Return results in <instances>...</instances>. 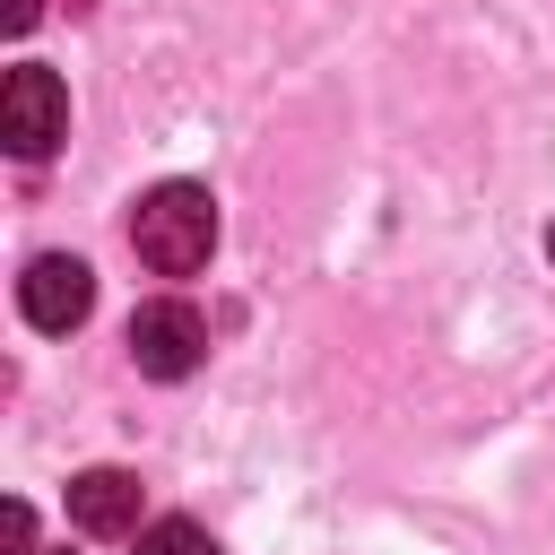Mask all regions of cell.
Listing matches in <instances>:
<instances>
[{"mask_svg": "<svg viewBox=\"0 0 555 555\" xmlns=\"http://www.w3.org/2000/svg\"><path fill=\"white\" fill-rule=\"evenodd\" d=\"M130 251H139L156 278L208 269V251H217V199H208L199 182H156V191L130 208Z\"/></svg>", "mask_w": 555, "mask_h": 555, "instance_id": "1", "label": "cell"}, {"mask_svg": "<svg viewBox=\"0 0 555 555\" xmlns=\"http://www.w3.org/2000/svg\"><path fill=\"white\" fill-rule=\"evenodd\" d=\"M0 139H9V156H26V165H43L61 139H69V87L52 78V69H9V87H0Z\"/></svg>", "mask_w": 555, "mask_h": 555, "instance_id": "2", "label": "cell"}, {"mask_svg": "<svg viewBox=\"0 0 555 555\" xmlns=\"http://www.w3.org/2000/svg\"><path fill=\"white\" fill-rule=\"evenodd\" d=\"M199 356H208V321H199L191 304L156 295V304H139V312H130V364H139L147 382H182Z\"/></svg>", "mask_w": 555, "mask_h": 555, "instance_id": "3", "label": "cell"}, {"mask_svg": "<svg viewBox=\"0 0 555 555\" xmlns=\"http://www.w3.org/2000/svg\"><path fill=\"white\" fill-rule=\"evenodd\" d=\"M17 312L35 321V330H78L87 312H95V269L78 260V251H43V260H26V278H17Z\"/></svg>", "mask_w": 555, "mask_h": 555, "instance_id": "4", "label": "cell"}, {"mask_svg": "<svg viewBox=\"0 0 555 555\" xmlns=\"http://www.w3.org/2000/svg\"><path fill=\"white\" fill-rule=\"evenodd\" d=\"M69 520L87 538H139V477L130 468H78L69 477Z\"/></svg>", "mask_w": 555, "mask_h": 555, "instance_id": "5", "label": "cell"}, {"mask_svg": "<svg viewBox=\"0 0 555 555\" xmlns=\"http://www.w3.org/2000/svg\"><path fill=\"white\" fill-rule=\"evenodd\" d=\"M139 555H217V538L199 520H147L139 529Z\"/></svg>", "mask_w": 555, "mask_h": 555, "instance_id": "6", "label": "cell"}, {"mask_svg": "<svg viewBox=\"0 0 555 555\" xmlns=\"http://www.w3.org/2000/svg\"><path fill=\"white\" fill-rule=\"evenodd\" d=\"M0 546H9V555H35V512H26V503L0 512Z\"/></svg>", "mask_w": 555, "mask_h": 555, "instance_id": "7", "label": "cell"}, {"mask_svg": "<svg viewBox=\"0 0 555 555\" xmlns=\"http://www.w3.org/2000/svg\"><path fill=\"white\" fill-rule=\"evenodd\" d=\"M0 26H9V35H26V26H35V0H0Z\"/></svg>", "mask_w": 555, "mask_h": 555, "instance_id": "8", "label": "cell"}, {"mask_svg": "<svg viewBox=\"0 0 555 555\" xmlns=\"http://www.w3.org/2000/svg\"><path fill=\"white\" fill-rule=\"evenodd\" d=\"M87 9H95V0H69V17H87Z\"/></svg>", "mask_w": 555, "mask_h": 555, "instance_id": "9", "label": "cell"}, {"mask_svg": "<svg viewBox=\"0 0 555 555\" xmlns=\"http://www.w3.org/2000/svg\"><path fill=\"white\" fill-rule=\"evenodd\" d=\"M546 260H555V225H546Z\"/></svg>", "mask_w": 555, "mask_h": 555, "instance_id": "10", "label": "cell"}, {"mask_svg": "<svg viewBox=\"0 0 555 555\" xmlns=\"http://www.w3.org/2000/svg\"><path fill=\"white\" fill-rule=\"evenodd\" d=\"M52 555H69V546H52Z\"/></svg>", "mask_w": 555, "mask_h": 555, "instance_id": "11", "label": "cell"}]
</instances>
